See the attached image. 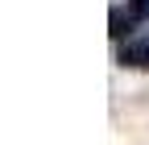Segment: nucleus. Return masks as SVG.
I'll list each match as a JSON object with an SVG mask.
<instances>
[{
  "instance_id": "2",
  "label": "nucleus",
  "mask_w": 149,
  "mask_h": 145,
  "mask_svg": "<svg viewBox=\"0 0 149 145\" xmlns=\"http://www.w3.org/2000/svg\"><path fill=\"white\" fill-rule=\"evenodd\" d=\"M120 62L124 66H137V70H149V29L145 33H133L120 50Z\"/></svg>"
},
{
  "instance_id": "1",
  "label": "nucleus",
  "mask_w": 149,
  "mask_h": 145,
  "mask_svg": "<svg viewBox=\"0 0 149 145\" xmlns=\"http://www.w3.org/2000/svg\"><path fill=\"white\" fill-rule=\"evenodd\" d=\"M149 17V0H128V4L112 8V38H124L128 29H137Z\"/></svg>"
}]
</instances>
